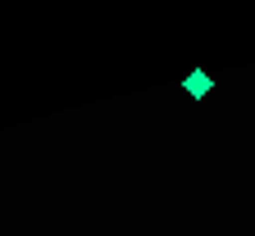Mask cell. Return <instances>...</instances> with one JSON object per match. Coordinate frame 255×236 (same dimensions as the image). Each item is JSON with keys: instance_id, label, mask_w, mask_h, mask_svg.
I'll return each mask as SVG.
<instances>
[{"instance_id": "1", "label": "cell", "mask_w": 255, "mask_h": 236, "mask_svg": "<svg viewBox=\"0 0 255 236\" xmlns=\"http://www.w3.org/2000/svg\"><path fill=\"white\" fill-rule=\"evenodd\" d=\"M187 91H191V95H205V91H210V78H205V73H191V78H187Z\"/></svg>"}]
</instances>
